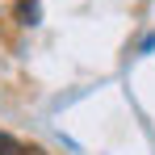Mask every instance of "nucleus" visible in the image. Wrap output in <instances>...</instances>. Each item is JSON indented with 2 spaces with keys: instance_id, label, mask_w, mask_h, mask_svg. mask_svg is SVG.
<instances>
[{
  "instance_id": "nucleus-1",
  "label": "nucleus",
  "mask_w": 155,
  "mask_h": 155,
  "mask_svg": "<svg viewBox=\"0 0 155 155\" xmlns=\"http://www.w3.org/2000/svg\"><path fill=\"white\" fill-rule=\"evenodd\" d=\"M0 155H42V147H34V143H17L13 134L0 130Z\"/></svg>"
},
{
  "instance_id": "nucleus-2",
  "label": "nucleus",
  "mask_w": 155,
  "mask_h": 155,
  "mask_svg": "<svg viewBox=\"0 0 155 155\" xmlns=\"http://www.w3.org/2000/svg\"><path fill=\"white\" fill-rule=\"evenodd\" d=\"M17 17H21L25 25H34V21H38V0H17Z\"/></svg>"
}]
</instances>
